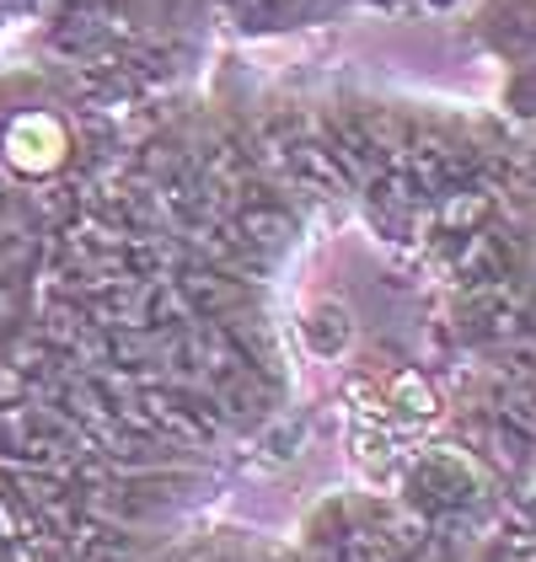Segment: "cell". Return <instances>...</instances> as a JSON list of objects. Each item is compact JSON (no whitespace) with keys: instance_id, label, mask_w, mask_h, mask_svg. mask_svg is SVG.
Instances as JSON below:
<instances>
[{"instance_id":"cell-1","label":"cell","mask_w":536,"mask_h":562,"mask_svg":"<svg viewBox=\"0 0 536 562\" xmlns=\"http://www.w3.org/2000/svg\"><path fill=\"white\" fill-rule=\"evenodd\" d=\"M70 439L76 434L65 429L54 413H44V407H16V413L0 418V450L5 456H27L38 467H59L70 456Z\"/></svg>"},{"instance_id":"cell-2","label":"cell","mask_w":536,"mask_h":562,"mask_svg":"<svg viewBox=\"0 0 536 562\" xmlns=\"http://www.w3.org/2000/svg\"><path fill=\"white\" fill-rule=\"evenodd\" d=\"M355 338V327H349V311L344 305H316L312 322H306V344L322 353V359H333V353H344Z\"/></svg>"},{"instance_id":"cell-3","label":"cell","mask_w":536,"mask_h":562,"mask_svg":"<svg viewBox=\"0 0 536 562\" xmlns=\"http://www.w3.org/2000/svg\"><path fill=\"white\" fill-rule=\"evenodd\" d=\"M268 456H279V461H290L301 445H306V424H273V429L264 434Z\"/></svg>"},{"instance_id":"cell-4","label":"cell","mask_w":536,"mask_h":562,"mask_svg":"<svg viewBox=\"0 0 536 562\" xmlns=\"http://www.w3.org/2000/svg\"><path fill=\"white\" fill-rule=\"evenodd\" d=\"M11 562H65V558H59L54 541H38V536H33V541H16V547H11Z\"/></svg>"},{"instance_id":"cell-5","label":"cell","mask_w":536,"mask_h":562,"mask_svg":"<svg viewBox=\"0 0 536 562\" xmlns=\"http://www.w3.org/2000/svg\"><path fill=\"white\" fill-rule=\"evenodd\" d=\"M5 536H11V519H5V509H0V541H5Z\"/></svg>"}]
</instances>
